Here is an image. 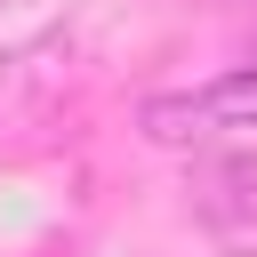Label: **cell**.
<instances>
[{"label":"cell","instance_id":"cell-1","mask_svg":"<svg viewBox=\"0 0 257 257\" xmlns=\"http://www.w3.org/2000/svg\"><path fill=\"white\" fill-rule=\"evenodd\" d=\"M137 128L153 145H201V137H225V128H257V64L217 72L209 88H185V96H145Z\"/></svg>","mask_w":257,"mask_h":257},{"label":"cell","instance_id":"cell-2","mask_svg":"<svg viewBox=\"0 0 257 257\" xmlns=\"http://www.w3.org/2000/svg\"><path fill=\"white\" fill-rule=\"evenodd\" d=\"M72 64V40L64 32H40V40H24L8 64H0V96H24V88H48L56 72Z\"/></svg>","mask_w":257,"mask_h":257},{"label":"cell","instance_id":"cell-3","mask_svg":"<svg viewBox=\"0 0 257 257\" xmlns=\"http://www.w3.org/2000/svg\"><path fill=\"white\" fill-rule=\"evenodd\" d=\"M249 185H257V169H249V161H217V169H201V177H193V201H201V217H209V225H225L233 209H257V193H249Z\"/></svg>","mask_w":257,"mask_h":257}]
</instances>
